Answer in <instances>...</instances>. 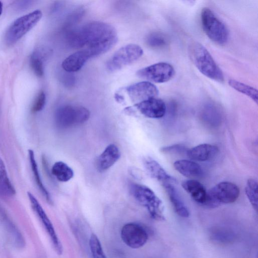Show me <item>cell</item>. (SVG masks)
Wrapping results in <instances>:
<instances>
[{
	"label": "cell",
	"mask_w": 258,
	"mask_h": 258,
	"mask_svg": "<svg viewBox=\"0 0 258 258\" xmlns=\"http://www.w3.org/2000/svg\"><path fill=\"white\" fill-rule=\"evenodd\" d=\"M67 39L71 47L84 49L91 58L111 49L117 42V35L112 25L94 21L70 31Z\"/></svg>",
	"instance_id": "6da1fadb"
},
{
	"label": "cell",
	"mask_w": 258,
	"mask_h": 258,
	"mask_svg": "<svg viewBox=\"0 0 258 258\" xmlns=\"http://www.w3.org/2000/svg\"><path fill=\"white\" fill-rule=\"evenodd\" d=\"M190 58L196 68L204 76L218 82L224 81V75L208 50L198 42L191 43L188 47Z\"/></svg>",
	"instance_id": "7a4b0ae2"
},
{
	"label": "cell",
	"mask_w": 258,
	"mask_h": 258,
	"mask_svg": "<svg viewBox=\"0 0 258 258\" xmlns=\"http://www.w3.org/2000/svg\"><path fill=\"white\" fill-rule=\"evenodd\" d=\"M129 189L132 196L147 209L153 218L159 220L164 219L162 201L151 188L143 184L132 183Z\"/></svg>",
	"instance_id": "3957f363"
},
{
	"label": "cell",
	"mask_w": 258,
	"mask_h": 258,
	"mask_svg": "<svg viewBox=\"0 0 258 258\" xmlns=\"http://www.w3.org/2000/svg\"><path fill=\"white\" fill-rule=\"evenodd\" d=\"M42 17V12L36 10L15 20L6 31L5 43L8 45L16 43L37 25Z\"/></svg>",
	"instance_id": "277c9868"
},
{
	"label": "cell",
	"mask_w": 258,
	"mask_h": 258,
	"mask_svg": "<svg viewBox=\"0 0 258 258\" xmlns=\"http://www.w3.org/2000/svg\"><path fill=\"white\" fill-rule=\"evenodd\" d=\"M90 111L81 106L65 105L59 107L54 117L56 126L59 129H68L80 125L88 120Z\"/></svg>",
	"instance_id": "5b68a950"
},
{
	"label": "cell",
	"mask_w": 258,
	"mask_h": 258,
	"mask_svg": "<svg viewBox=\"0 0 258 258\" xmlns=\"http://www.w3.org/2000/svg\"><path fill=\"white\" fill-rule=\"evenodd\" d=\"M203 29L207 36L218 44L227 41L229 31L225 24L209 8H204L201 14Z\"/></svg>",
	"instance_id": "8992f818"
},
{
	"label": "cell",
	"mask_w": 258,
	"mask_h": 258,
	"mask_svg": "<svg viewBox=\"0 0 258 258\" xmlns=\"http://www.w3.org/2000/svg\"><path fill=\"white\" fill-rule=\"evenodd\" d=\"M239 194V188L235 184L228 181L219 182L207 191L205 206L215 208L222 204L233 203Z\"/></svg>",
	"instance_id": "52a82bcc"
},
{
	"label": "cell",
	"mask_w": 258,
	"mask_h": 258,
	"mask_svg": "<svg viewBox=\"0 0 258 258\" xmlns=\"http://www.w3.org/2000/svg\"><path fill=\"white\" fill-rule=\"evenodd\" d=\"M143 54L142 48L138 45L130 44L117 50L107 61V67L110 71L119 70L132 63Z\"/></svg>",
	"instance_id": "ba28073f"
},
{
	"label": "cell",
	"mask_w": 258,
	"mask_h": 258,
	"mask_svg": "<svg viewBox=\"0 0 258 258\" xmlns=\"http://www.w3.org/2000/svg\"><path fill=\"white\" fill-rule=\"evenodd\" d=\"M175 74L173 67L161 62L142 68L137 72V76L151 83H163L171 80Z\"/></svg>",
	"instance_id": "9c48e42d"
},
{
	"label": "cell",
	"mask_w": 258,
	"mask_h": 258,
	"mask_svg": "<svg viewBox=\"0 0 258 258\" xmlns=\"http://www.w3.org/2000/svg\"><path fill=\"white\" fill-rule=\"evenodd\" d=\"M120 236L123 242L133 249L142 247L148 239L146 229L136 223H128L124 225L121 230Z\"/></svg>",
	"instance_id": "30bf717a"
},
{
	"label": "cell",
	"mask_w": 258,
	"mask_h": 258,
	"mask_svg": "<svg viewBox=\"0 0 258 258\" xmlns=\"http://www.w3.org/2000/svg\"><path fill=\"white\" fill-rule=\"evenodd\" d=\"M27 195L31 207L41 221L42 225L50 237L55 251L58 254H61L63 251L62 246L51 221L34 196L30 192H28Z\"/></svg>",
	"instance_id": "8fae6325"
},
{
	"label": "cell",
	"mask_w": 258,
	"mask_h": 258,
	"mask_svg": "<svg viewBox=\"0 0 258 258\" xmlns=\"http://www.w3.org/2000/svg\"><path fill=\"white\" fill-rule=\"evenodd\" d=\"M126 91L133 101L136 103L156 98L159 94L157 87L152 83L143 81L126 87Z\"/></svg>",
	"instance_id": "7c38bea8"
},
{
	"label": "cell",
	"mask_w": 258,
	"mask_h": 258,
	"mask_svg": "<svg viewBox=\"0 0 258 258\" xmlns=\"http://www.w3.org/2000/svg\"><path fill=\"white\" fill-rule=\"evenodd\" d=\"M135 106L143 115L151 118H161L166 111L165 103L156 97L136 103Z\"/></svg>",
	"instance_id": "4fadbf2b"
},
{
	"label": "cell",
	"mask_w": 258,
	"mask_h": 258,
	"mask_svg": "<svg viewBox=\"0 0 258 258\" xmlns=\"http://www.w3.org/2000/svg\"><path fill=\"white\" fill-rule=\"evenodd\" d=\"M120 152L116 145H108L98 156L96 166L99 172H104L112 166L120 158Z\"/></svg>",
	"instance_id": "5bb4252c"
},
{
	"label": "cell",
	"mask_w": 258,
	"mask_h": 258,
	"mask_svg": "<svg viewBox=\"0 0 258 258\" xmlns=\"http://www.w3.org/2000/svg\"><path fill=\"white\" fill-rule=\"evenodd\" d=\"M143 164L149 175L157 179L162 185L166 183H176V179L169 175L161 165L156 160L147 157L144 159Z\"/></svg>",
	"instance_id": "9a60e30c"
},
{
	"label": "cell",
	"mask_w": 258,
	"mask_h": 258,
	"mask_svg": "<svg viewBox=\"0 0 258 258\" xmlns=\"http://www.w3.org/2000/svg\"><path fill=\"white\" fill-rule=\"evenodd\" d=\"M219 152V148L215 145L202 144L188 149L186 154L193 161L202 162L213 159L216 157Z\"/></svg>",
	"instance_id": "2e32d148"
},
{
	"label": "cell",
	"mask_w": 258,
	"mask_h": 258,
	"mask_svg": "<svg viewBox=\"0 0 258 258\" xmlns=\"http://www.w3.org/2000/svg\"><path fill=\"white\" fill-rule=\"evenodd\" d=\"M162 186L165 188L176 214L183 218L188 217L189 215V211L175 187L174 183H166Z\"/></svg>",
	"instance_id": "e0dca14e"
},
{
	"label": "cell",
	"mask_w": 258,
	"mask_h": 258,
	"mask_svg": "<svg viewBox=\"0 0 258 258\" xmlns=\"http://www.w3.org/2000/svg\"><path fill=\"white\" fill-rule=\"evenodd\" d=\"M182 186L196 202L205 205L207 191L201 183L195 179H189L183 181Z\"/></svg>",
	"instance_id": "ac0fdd59"
},
{
	"label": "cell",
	"mask_w": 258,
	"mask_h": 258,
	"mask_svg": "<svg viewBox=\"0 0 258 258\" xmlns=\"http://www.w3.org/2000/svg\"><path fill=\"white\" fill-rule=\"evenodd\" d=\"M90 58L86 51L81 49L67 57L62 62V67L67 72H76L79 71Z\"/></svg>",
	"instance_id": "d6986e66"
},
{
	"label": "cell",
	"mask_w": 258,
	"mask_h": 258,
	"mask_svg": "<svg viewBox=\"0 0 258 258\" xmlns=\"http://www.w3.org/2000/svg\"><path fill=\"white\" fill-rule=\"evenodd\" d=\"M173 166L179 173L187 177H199L203 174L201 166L192 160H177L174 162Z\"/></svg>",
	"instance_id": "ffe728a7"
},
{
	"label": "cell",
	"mask_w": 258,
	"mask_h": 258,
	"mask_svg": "<svg viewBox=\"0 0 258 258\" xmlns=\"http://www.w3.org/2000/svg\"><path fill=\"white\" fill-rule=\"evenodd\" d=\"M48 51L42 47L36 48L31 53L30 57V64L35 74L42 77L44 75L43 62L47 56Z\"/></svg>",
	"instance_id": "44dd1931"
},
{
	"label": "cell",
	"mask_w": 258,
	"mask_h": 258,
	"mask_svg": "<svg viewBox=\"0 0 258 258\" xmlns=\"http://www.w3.org/2000/svg\"><path fill=\"white\" fill-rule=\"evenodd\" d=\"M15 194V188L9 178L5 163L0 158V195L10 197Z\"/></svg>",
	"instance_id": "7402d4cb"
},
{
	"label": "cell",
	"mask_w": 258,
	"mask_h": 258,
	"mask_svg": "<svg viewBox=\"0 0 258 258\" xmlns=\"http://www.w3.org/2000/svg\"><path fill=\"white\" fill-rule=\"evenodd\" d=\"M28 151L30 166L32 171L33 173L35 182L41 194L45 197L46 200L48 203H51L52 201L50 195L48 190L45 188L41 180L38 168V165L35 160L34 153L33 151L31 149L28 150Z\"/></svg>",
	"instance_id": "603a6c76"
},
{
	"label": "cell",
	"mask_w": 258,
	"mask_h": 258,
	"mask_svg": "<svg viewBox=\"0 0 258 258\" xmlns=\"http://www.w3.org/2000/svg\"><path fill=\"white\" fill-rule=\"evenodd\" d=\"M51 171L52 174L61 182L68 181L74 176L73 169L62 161L55 162L51 168Z\"/></svg>",
	"instance_id": "cb8c5ba5"
},
{
	"label": "cell",
	"mask_w": 258,
	"mask_h": 258,
	"mask_svg": "<svg viewBox=\"0 0 258 258\" xmlns=\"http://www.w3.org/2000/svg\"><path fill=\"white\" fill-rule=\"evenodd\" d=\"M147 45L153 49H161L169 43L168 37L161 32H153L149 34L145 39Z\"/></svg>",
	"instance_id": "d4e9b609"
},
{
	"label": "cell",
	"mask_w": 258,
	"mask_h": 258,
	"mask_svg": "<svg viewBox=\"0 0 258 258\" xmlns=\"http://www.w3.org/2000/svg\"><path fill=\"white\" fill-rule=\"evenodd\" d=\"M228 84L237 91L246 95L256 104L257 103V91L256 89L233 79L229 80Z\"/></svg>",
	"instance_id": "484cf974"
},
{
	"label": "cell",
	"mask_w": 258,
	"mask_h": 258,
	"mask_svg": "<svg viewBox=\"0 0 258 258\" xmlns=\"http://www.w3.org/2000/svg\"><path fill=\"white\" fill-rule=\"evenodd\" d=\"M245 192L253 208L257 211L258 185L256 180L253 178L248 179L245 187Z\"/></svg>",
	"instance_id": "4316f807"
},
{
	"label": "cell",
	"mask_w": 258,
	"mask_h": 258,
	"mask_svg": "<svg viewBox=\"0 0 258 258\" xmlns=\"http://www.w3.org/2000/svg\"><path fill=\"white\" fill-rule=\"evenodd\" d=\"M89 247L92 258H107L99 238L94 233L90 236Z\"/></svg>",
	"instance_id": "83f0119b"
},
{
	"label": "cell",
	"mask_w": 258,
	"mask_h": 258,
	"mask_svg": "<svg viewBox=\"0 0 258 258\" xmlns=\"http://www.w3.org/2000/svg\"><path fill=\"white\" fill-rule=\"evenodd\" d=\"M46 102V96L43 91H41L36 97L31 107V111L36 113L40 111L44 108Z\"/></svg>",
	"instance_id": "f1b7e54d"
},
{
	"label": "cell",
	"mask_w": 258,
	"mask_h": 258,
	"mask_svg": "<svg viewBox=\"0 0 258 258\" xmlns=\"http://www.w3.org/2000/svg\"><path fill=\"white\" fill-rule=\"evenodd\" d=\"M188 149L186 148L183 145L176 144L163 147L160 149V151L161 152L168 154H182L183 153L186 154Z\"/></svg>",
	"instance_id": "f546056e"
},
{
	"label": "cell",
	"mask_w": 258,
	"mask_h": 258,
	"mask_svg": "<svg viewBox=\"0 0 258 258\" xmlns=\"http://www.w3.org/2000/svg\"><path fill=\"white\" fill-rule=\"evenodd\" d=\"M115 100L119 103H121L124 101L123 96L119 94L116 93L114 96Z\"/></svg>",
	"instance_id": "4dcf8cb0"
},
{
	"label": "cell",
	"mask_w": 258,
	"mask_h": 258,
	"mask_svg": "<svg viewBox=\"0 0 258 258\" xmlns=\"http://www.w3.org/2000/svg\"><path fill=\"white\" fill-rule=\"evenodd\" d=\"M3 10V4L0 1V16L2 15Z\"/></svg>",
	"instance_id": "1f68e13d"
}]
</instances>
